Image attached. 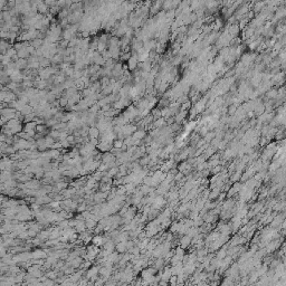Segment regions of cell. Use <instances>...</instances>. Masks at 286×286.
Here are the masks:
<instances>
[{
    "label": "cell",
    "mask_w": 286,
    "mask_h": 286,
    "mask_svg": "<svg viewBox=\"0 0 286 286\" xmlns=\"http://www.w3.org/2000/svg\"><path fill=\"white\" fill-rule=\"evenodd\" d=\"M93 241H94L95 245H102V244H103V238L102 237H95L94 239H93Z\"/></svg>",
    "instance_id": "9c48e42d"
},
{
    "label": "cell",
    "mask_w": 286,
    "mask_h": 286,
    "mask_svg": "<svg viewBox=\"0 0 286 286\" xmlns=\"http://www.w3.org/2000/svg\"><path fill=\"white\" fill-rule=\"evenodd\" d=\"M114 147H123V142L122 141H115V144H114Z\"/></svg>",
    "instance_id": "8fae6325"
},
{
    "label": "cell",
    "mask_w": 286,
    "mask_h": 286,
    "mask_svg": "<svg viewBox=\"0 0 286 286\" xmlns=\"http://www.w3.org/2000/svg\"><path fill=\"white\" fill-rule=\"evenodd\" d=\"M90 136H92L93 139H95V138H97L98 136V129H95V127H92V129H90Z\"/></svg>",
    "instance_id": "8992f818"
},
{
    "label": "cell",
    "mask_w": 286,
    "mask_h": 286,
    "mask_svg": "<svg viewBox=\"0 0 286 286\" xmlns=\"http://www.w3.org/2000/svg\"><path fill=\"white\" fill-rule=\"evenodd\" d=\"M135 66H136V59H135V58H131V59L129 61V67H130L131 70H133Z\"/></svg>",
    "instance_id": "52a82bcc"
},
{
    "label": "cell",
    "mask_w": 286,
    "mask_h": 286,
    "mask_svg": "<svg viewBox=\"0 0 286 286\" xmlns=\"http://www.w3.org/2000/svg\"><path fill=\"white\" fill-rule=\"evenodd\" d=\"M86 227H88V228H93V227H95L96 226V224H95L94 221L92 220V219H88V220L86 221Z\"/></svg>",
    "instance_id": "ba28073f"
},
{
    "label": "cell",
    "mask_w": 286,
    "mask_h": 286,
    "mask_svg": "<svg viewBox=\"0 0 286 286\" xmlns=\"http://www.w3.org/2000/svg\"><path fill=\"white\" fill-rule=\"evenodd\" d=\"M29 147V143L27 142V140H25V139H20L18 142L15 144V150H20V149H26V147Z\"/></svg>",
    "instance_id": "7a4b0ae2"
},
{
    "label": "cell",
    "mask_w": 286,
    "mask_h": 286,
    "mask_svg": "<svg viewBox=\"0 0 286 286\" xmlns=\"http://www.w3.org/2000/svg\"><path fill=\"white\" fill-rule=\"evenodd\" d=\"M19 112H20V114H21V115L26 116V115L30 114V113L33 112V109H31V106H30V105H27V104H26V105H25V106L22 107V109H21V110L19 111Z\"/></svg>",
    "instance_id": "5b68a950"
},
{
    "label": "cell",
    "mask_w": 286,
    "mask_h": 286,
    "mask_svg": "<svg viewBox=\"0 0 286 286\" xmlns=\"http://www.w3.org/2000/svg\"><path fill=\"white\" fill-rule=\"evenodd\" d=\"M4 127L10 132V134H15V133H18L21 130V123L19 122V120L11 119L7 121V124Z\"/></svg>",
    "instance_id": "6da1fadb"
},
{
    "label": "cell",
    "mask_w": 286,
    "mask_h": 286,
    "mask_svg": "<svg viewBox=\"0 0 286 286\" xmlns=\"http://www.w3.org/2000/svg\"><path fill=\"white\" fill-rule=\"evenodd\" d=\"M4 21V16H2V11H0V28H2Z\"/></svg>",
    "instance_id": "30bf717a"
},
{
    "label": "cell",
    "mask_w": 286,
    "mask_h": 286,
    "mask_svg": "<svg viewBox=\"0 0 286 286\" xmlns=\"http://www.w3.org/2000/svg\"><path fill=\"white\" fill-rule=\"evenodd\" d=\"M15 63H16V68L19 70L27 67V61L25 58H18V61H16Z\"/></svg>",
    "instance_id": "3957f363"
},
{
    "label": "cell",
    "mask_w": 286,
    "mask_h": 286,
    "mask_svg": "<svg viewBox=\"0 0 286 286\" xmlns=\"http://www.w3.org/2000/svg\"><path fill=\"white\" fill-rule=\"evenodd\" d=\"M0 61H1V64L4 66H7L8 64H10L12 61V59L9 56H7L6 54H2V55H0Z\"/></svg>",
    "instance_id": "277c9868"
}]
</instances>
